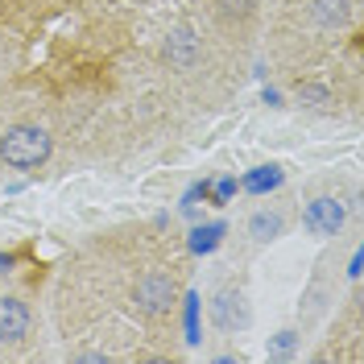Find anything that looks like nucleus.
Returning <instances> with one entry per match:
<instances>
[{"instance_id":"nucleus-1","label":"nucleus","mask_w":364,"mask_h":364,"mask_svg":"<svg viewBox=\"0 0 364 364\" xmlns=\"http://www.w3.org/2000/svg\"><path fill=\"white\" fill-rule=\"evenodd\" d=\"M133 315L145 323H166L178 306V269H145L129 290Z\"/></svg>"},{"instance_id":"nucleus-2","label":"nucleus","mask_w":364,"mask_h":364,"mask_svg":"<svg viewBox=\"0 0 364 364\" xmlns=\"http://www.w3.org/2000/svg\"><path fill=\"white\" fill-rule=\"evenodd\" d=\"M207 315H211V327L224 331V336H236L245 331L252 318V306H249V286L240 273H228L211 286V298H207Z\"/></svg>"},{"instance_id":"nucleus-3","label":"nucleus","mask_w":364,"mask_h":364,"mask_svg":"<svg viewBox=\"0 0 364 364\" xmlns=\"http://www.w3.org/2000/svg\"><path fill=\"white\" fill-rule=\"evenodd\" d=\"M352 195H343L336 186H318L306 195V203L298 211V220L302 228L311 232V236H340V228L348 224V215H352Z\"/></svg>"},{"instance_id":"nucleus-4","label":"nucleus","mask_w":364,"mask_h":364,"mask_svg":"<svg viewBox=\"0 0 364 364\" xmlns=\"http://www.w3.org/2000/svg\"><path fill=\"white\" fill-rule=\"evenodd\" d=\"M50 149H54V136L42 124H13L0 133V161L9 170H33L50 158Z\"/></svg>"},{"instance_id":"nucleus-5","label":"nucleus","mask_w":364,"mask_h":364,"mask_svg":"<svg viewBox=\"0 0 364 364\" xmlns=\"http://www.w3.org/2000/svg\"><path fill=\"white\" fill-rule=\"evenodd\" d=\"M33 336V315H29V302L17 294H0V343L4 348H17Z\"/></svg>"},{"instance_id":"nucleus-6","label":"nucleus","mask_w":364,"mask_h":364,"mask_svg":"<svg viewBox=\"0 0 364 364\" xmlns=\"http://www.w3.org/2000/svg\"><path fill=\"white\" fill-rule=\"evenodd\" d=\"M290 220H294V211H290L286 203H269V207H261V211H252L245 232H249L252 245H273L277 236H286Z\"/></svg>"},{"instance_id":"nucleus-7","label":"nucleus","mask_w":364,"mask_h":364,"mask_svg":"<svg viewBox=\"0 0 364 364\" xmlns=\"http://www.w3.org/2000/svg\"><path fill=\"white\" fill-rule=\"evenodd\" d=\"M199 54H203V46H199V33L195 29H170L166 33V42H161V58L170 63L174 70H195L199 67Z\"/></svg>"},{"instance_id":"nucleus-8","label":"nucleus","mask_w":364,"mask_h":364,"mask_svg":"<svg viewBox=\"0 0 364 364\" xmlns=\"http://www.w3.org/2000/svg\"><path fill=\"white\" fill-rule=\"evenodd\" d=\"M282 182H286V166H277V161H265V166H252L249 174L240 178V191L245 195H273V191H282Z\"/></svg>"},{"instance_id":"nucleus-9","label":"nucleus","mask_w":364,"mask_h":364,"mask_svg":"<svg viewBox=\"0 0 364 364\" xmlns=\"http://www.w3.org/2000/svg\"><path fill=\"white\" fill-rule=\"evenodd\" d=\"M224 236H228V224H224V220L195 224L191 232H186V252H191V257H211V252L224 245Z\"/></svg>"},{"instance_id":"nucleus-10","label":"nucleus","mask_w":364,"mask_h":364,"mask_svg":"<svg viewBox=\"0 0 364 364\" xmlns=\"http://www.w3.org/2000/svg\"><path fill=\"white\" fill-rule=\"evenodd\" d=\"M178 306H182V340L195 348L203 340V298H199V290H186L178 298Z\"/></svg>"},{"instance_id":"nucleus-11","label":"nucleus","mask_w":364,"mask_h":364,"mask_svg":"<svg viewBox=\"0 0 364 364\" xmlns=\"http://www.w3.org/2000/svg\"><path fill=\"white\" fill-rule=\"evenodd\" d=\"M215 13H220L228 25H245L252 13H257V0H215Z\"/></svg>"},{"instance_id":"nucleus-12","label":"nucleus","mask_w":364,"mask_h":364,"mask_svg":"<svg viewBox=\"0 0 364 364\" xmlns=\"http://www.w3.org/2000/svg\"><path fill=\"white\" fill-rule=\"evenodd\" d=\"M236 195H240V178H236V174H220V178H211V199H207V203L228 207Z\"/></svg>"},{"instance_id":"nucleus-13","label":"nucleus","mask_w":364,"mask_h":364,"mask_svg":"<svg viewBox=\"0 0 364 364\" xmlns=\"http://www.w3.org/2000/svg\"><path fill=\"white\" fill-rule=\"evenodd\" d=\"M298 343H302V336H298L294 327H286V331L269 336V360H290V356L298 352Z\"/></svg>"},{"instance_id":"nucleus-14","label":"nucleus","mask_w":364,"mask_h":364,"mask_svg":"<svg viewBox=\"0 0 364 364\" xmlns=\"http://www.w3.org/2000/svg\"><path fill=\"white\" fill-rule=\"evenodd\" d=\"M207 199H211V178H199L182 191V207H199V203H207Z\"/></svg>"},{"instance_id":"nucleus-15","label":"nucleus","mask_w":364,"mask_h":364,"mask_svg":"<svg viewBox=\"0 0 364 364\" xmlns=\"http://www.w3.org/2000/svg\"><path fill=\"white\" fill-rule=\"evenodd\" d=\"M261 100H265L269 108H282V91H277V87H265V91H261Z\"/></svg>"},{"instance_id":"nucleus-16","label":"nucleus","mask_w":364,"mask_h":364,"mask_svg":"<svg viewBox=\"0 0 364 364\" xmlns=\"http://www.w3.org/2000/svg\"><path fill=\"white\" fill-rule=\"evenodd\" d=\"M13 265H17V257H13V252H0V273H9Z\"/></svg>"}]
</instances>
